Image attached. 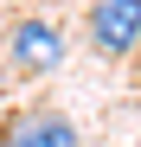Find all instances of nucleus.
Masks as SVG:
<instances>
[{"label":"nucleus","mask_w":141,"mask_h":147,"mask_svg":"<svg viewBox=\"0 0 141 147\" xmlns=\"http://www.w3.org/2000/svg\"><path fill=\"white\" fill-rule=\"evenodd\" d=\"M90 51L122 64L141 51V0H90Z\"/></svg>","instance_id":"obj_1"},{"label":"nucleus","mask_w":141,"mask_h":147,"mask_svg":"<svg viewBox=\"0 0 141 147\" xmlns=\"http://www.w3.org/2000/svg\"><path fill=\"white\" fill-rule=\"evenodd\" d=\"M7 64L19 70V77H52V70L64 64V32H58V19H13V32H7Z\"/></svg>","instance_id":"obj_2"},{"label":"nucleus","mask_w":141,"mask_h":147,"mask_svg":"<svg viewBox=\"0 0 141 147\" xmlns=\"http://www.w3.org/2000/svg\"><path fill=\"white\" fill-rule=\"evenodd\" d=\"M7 147H77V128L64 115H52V109H26L7 128Z\"/></svg>","instance_id":"obj_3"},{"label":"nucleus","mask_w":141,"mask_h":147,"mask_svg":"<svg viewBox=\"0 0 141 147\" xmlns=\"http://www.w3.org/2000/svg\"><path fill=\"white\" fill-rule=\"evenodd\" d=\"M0 147H7V128H0Z\"/></svg>","instance_id":"obj_4"}]
</instances>
